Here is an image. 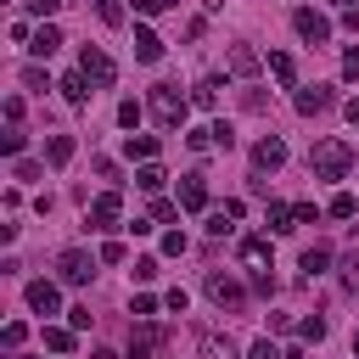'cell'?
<instances>
[{
  "instance_id": "f35d334b",
  "label": "cell",
  "mask_w": 359,
  "mask_h": 359,
  "mask_svg": "<svg viewBox=\"0 0 359 359\" xmlns=\"http://www.w3.org/2000/svg\"><path fill=\"white\" fill-rule=\"evenodd\" d=\"M101 264H123V241H107L101 247Z\"/></svg>"
},
{
  "instance_id": "e0dca14e",
  "label": "cell",
  "mask_w": 359,
  "mask_h": 359,
  "mask_svg": "<svg viewBox=\"0 0 359 359\" xmlns=\"http://www.w3.org/2000/svg\"><path fill=\"white\" fill-rule=\"evenodd\" d=\"M67 157H73V135H50V140H45V163H50V168H62Z\"/></svg>"
},
{
  "instance_id": "60d3db41",
  "label": "cell",
  "mask_w": 359,
  "mask_h": 359,
  "mask_svg": "<svg viewBox=\"0 0 359 359\" xmlns=\"http://www.w3.org/2000/svg\"><path fill=\"white\" fill-rule=\"evenodd\" d=\"M22 6H28V11H34V17H50V11H56V6H62V0H22Z\"/></svg>"
},
{
  "instance_id": "7c38bea8",
  "label": "cell",
  "mask_w": 359,
  "mask_h": 359,
  "mask_svg": "<svg viewBox=\"0 0 359 359\" xmlns=\"http://www.w3.org/2000/svg\"><path fill=\"white\" fill-rule=\"evenodd\" d=\"M292 101H297V112H303V118H314V112H325V107H331V90H325V84H314V90H297Z\"/></svg>"
},
{
  "instance_id": "277c9868",
  "label": "cell",
  "mask_w": 359,
  "mask_h": 359,
  "mask_svg": "<svg viewBox=\"0 0 359 359\" xmlns=\"http://www.w3.org/2000/svg\"><path fill=\"white\" fill-rule=\"evenodd\" d=\"M56 275H62V280H67V286H84V280H90V275H95V258H90V252H84V247H67V252H62V258H56Z\"/></svg>"
},
{
  "instance_id": "d6986e66",
  "label": "cell",
  "mask_w": 359,
  "mask_h": 359,
  "mask_svg": "<svg viewBox=\"0 0 359 359\" xmlns=\"http://www.w3.org/2000/svg\"><path fill=\"white\" fill-rule=\"evenodd\" d=\"M62 95H67L73 107H84V101H90V79H84V73H67V79H62Z\"/></svg>"
},
{
  "instance_id": "4316f807",
  "label": "cell",
  "mask_w": 359,
  "mask_h": 359,
  "mask_svg": "<svg viewBox=\"0 0 359 359\" xmlns=\"http://www.w3.org/2000/svg\"><path fill=\"white\" fill-rule=\"evenodd\" d=\"M353 213H359V202H353L348 191H337V196H331V219H353Z\"/></svg>"
},
{
  "instance_id": "e575fe53",
  "label": "cell",
  "mask_w": 359,
  "mask_h": 359,
  "mask_svg": "<svg viewBox=\"0 0 359 359\" xmlns=\"http://www.w3.org/2000/svg\"><path fill=\"white\" fill-rule=\"evenodd\" d=\"M129 275H135V280H151V275H157V258H135V269H129Z\"/></svg>"
},
{
  "instance_id": "484cf974",
  "label": "cell",
  "mask_w": 359,
  "mask_h": 359,
  "mask_svg": "<svg viewBox=\"0 0 359 359\" xmlns=\"http://www.w3.org/2000/svg\"><path fill=\"white\" fill-rule=\"evenodd\" d=\"M163 180H168V174H163L157 163H140V174H135V185H140V191H157Z\"/></svg>"
},
{
  "instance_id": "6da1fadb",
  "label": "cell",
  "mask_w": 359,
  "mask_h": 359,
  "mask_svg": "<svg viewBox=\"0 0 359 359\" xmlns=\"http://www.w3.org/2000/svg\"><path fill=\"white\" fill-rule=\"evenodd\" d=\"M348 168H353V146H348V140L325 135V140L309 146V174H314V180H348Z\"/></svg>"
},
{
  "instance_id": "2e32d148",
  "label": "cell",
  "mask_w": 359,
  "mask_h": 359,
  "mask_svg": "<svg viewBox=\"0 0 359 359\" xmlns=\"http://www.w3.org/2000/svg\"><path fill=\"white\" fill-rule=\"evenodd\" d=\"M230 73H241V79L258 73V50L252 45H230Z\"/></svg>"
},
{
  "instance_id": "ffe728a7",
  "label": "cell",
  "mask_w": 359,
  "mask_h": 359,
  "mask_svg": "<svg viewBox=\"0 0 359 359\" xmlns=\"http://www.w3.org/2000/svg\"><path fill=\"white\" fill-rule=\"evenodd\" d=\"M191 107H202V112H213V107H219V79H202V84L191 90Z\"/></svg>"
},
{
  "instance_id": "4dcf8cb0",
  "label": "cell",
  "mask_w": 359,
  "mask_h": 359,
  "mask_svg": "<svg viewBox=\"0 0 359 359\" xmlns=\"http://www.w3.org/2000/svg\"><path fill=\"white\" fill-rule=\"evenodd\" d=\"M22 337H28V325H22V320H11V325L0 331V342H6V348H22Z\"/></svg>"
},
{
  "instance_id": "b9f144b4",
  "label": "cell",
  "mask_w": 359,
  "mask_h": 359,
  "mask_svg": "<svg viewBox=\"0 0 359 359\" xmlns=\"http://www.w3.org/2000/svg\"><path fill=\"white\" fill-rule=\"evenodd\" d=\"M342 73H348V79H359V45H353V50L342 56Z\"/></svg>"
},
{
  "instance_id": "30bf717a",
  "label": "cell",
  "mask_w": 359,
  "mask_h": 359,
  "mask_svg": "<svg viewBox=\"0 0 359 359\" xmlns=\"http://www.w3.org/2000/svg\"><path fill=\"white\" fill-rule=\"evenodd\" d=\"M28 50H34V56H56V50H62V28H56V22H39L34 39H28Z\"/></svg>"
},
{
  "instance_id": "8992f818",
  "label": "cell",
  "mask_w": 359,
  "mask_h": 359,
  "mask_svg": "<svg viewBox=\"0 0 359 359\" xmlns=\"http://www.w3.org/2000/svg\"><path fill=\"white\" fill-rule=\"evenodd\" d=\"M208 297H213L219 309H230V314H236V309L247 303V292H241V280H230V275H219V269L208 275Z\"/></svg>"
},
{
  "instance_id": "ee69618b",
  "label": "cell",
  "mask_w": 359,
  "mask_h": 359,
  "mask_svg": "<svg viewBox=\"0 0 359 359\" xmlns=\"http://www.w3.org/2000/svg\"><path fill=\"white\" fill-rule=\"evenodd\" d=\"M348 118H353V123H359V95H353V101H348Z\"/></svg>"
},
{
  "instance_id": "836d02e7",
  "label": "cell",
  "mask_w": 359,
  "mask_h": 359,
  "mask_svg": "<svg viewBox=\"0 0 359 359\" xmlns=\"http://www.w3.org/2000/svg\"><path fill=\"white\" fill-rule=\"evenodd\" d=\"M95 11H101V22H123V6L118 0H95Z\"/></svg>"
},
{
  "instance_id": "603a6c76",
  "label": "cell",
  "mask_w": 359,
  "mask_h": 359,
  "mask_svg": "<svg viewBox=\"0 0 359 359\" xmlns=\"http://www.w3.org/2000/svg\"><path fill=\"white\" fill-rule=\"evenodd\" d=\"M45 348L50 353H67L73 348V325H45Z\"/></svg>"
},
{
  "instance_id": "7bdbcfd3",
  "label": "cell",
  "mask_w": 359,
  "mask_h": 359,
  "mask_svg": "<svg viewBox=\"0 0 359 359\" xmlns=\"http://www.w3.org/2000/svg\"><path fill=\"white\" fill-rule=\"evenodd\" d=\"M174 0H135V11H168Z\"/></svg>"
},
{
  "instance_id": "83f0119b",
  "label": "cell",
  "mask_w": 359,
  "mask_h": 359,
  "mask_svg": "<svg viewBox=\"0 0 359 359\" xmlns=\"http://www.w3.org/2000/svg\"><path fill=\"white\" fill-rule=\"evenodd\" d=\"M22 84H28V90H50V73H45V67H22Z\"/></svg>"
},
{
  "instance_id": "8d00e7d4",
  "label": "cell",
  "mask_w": 359,
  "mask_h": 359,
  "mask_svg": "<svg viewBox=\"0 0 359 359\" xmlns=\"http://www.w3.org/2000/svg\"><path fill=\"white\" fill-rule=\"evenodd\" d=\"M342 280H348V286H359V252H348V258H342Z\"/></svg>"
},
{
  "instance_id": "52a82bcc",
  "label": "cell",
  "mask_w": 359,
  "mask_h": 359,
  "mask_svg": "<svg viewBox=\"0 0 359 359\" xmlns=\"http://www.w3.org/2000/svg\"><path fill=\"white\" fill-rule=\"evenodd\" d=\"M292 28H297L309 45H325V39H331V22H325L320 11H309V6H297V11H292Z\"/></svg>"
},
{
  "instance_id": "1f68e13d",
  "label": "cell",
  "mask_w": 359,
  "mask_h": 359,
  "mask_svg": "<svg viewBox=\"0 0 359 359\" xmlns=\"http://www.w3.org/2000/svg\"><path fill=\"white\" fill-rule=\"evenodd\" d=\"M118 123L135 129V123H140V101H123V107H118Z\"/></svg>"
},
{
  "instance_id": "ba28073f",
  "label": "cell",
  "mask_w": 359,
  "mask_h": 359,
  "mask_svg": "<svg viewBox=\"0 0 359 359\" xmlns=\"http://www.w3.org/2000/svg\"><path fill=\"white\" fill-rule=\"evenodd\" d=\"M280 163H286V140H275V135H264V140L252 146V168H258V174H264V168L275 174Z\"/></svg>"
},
{
  "instance_id": "bcb514c9",
  "label": "cell",
  "mask_w": 359,
  "mask_h": 359,
  "mask_svg": "<svg viewBox=\"0 0 359 359\" xmlns=\"http://www.w3.org/2000/svg\"><path fill=\"white\" fill-rule=\"evenodd\" d=\"M353 353H359V337H353Z\"/></svg>"
},
{
  "instance_id": "5bb4252c",
  "label": "cell",
  "mask_w": 359,
  "mask_h": 359,
  "mask_svg": "<svg viewBox=\"0 0 359 359\" xmlns=\"http://www.w3.org/2000/svg\"><path fill=\"white\" fill-rule=\"evenodd\" d=\"M28 309L56 314V286H50V280H28Z\"/></svg>"
},
{
  "instance_id": "7402d4cb",
  "label": "cell",
  "mask_w": 359,
  "mask_h": 359,
  "mask_svg": "<svg viewBox=\"0 0 359 359\" xmlns=\"http://www.w3.org/2000/svg\"><path fill=\"white\" fill-rule=\"evenodd\" d=\"M325 264H331V247H320V241H314V247L303 252V275H325Z\"/></svg>"
},
{
  "instance_id": "7a4b0ae2",
  "label": "cell",
  "mask_w": 359,
  "mask_h": 359,
  "mask_svg": "<svg viewBox=\"0 0 359 359\" xmlns=\"http://www.w3.org/2000/svg\"><path fill=\"white\" fill-rule=\"evenodd\" d=\"M146 107H151V118H157L163 129H180L185 112H191V101H185L174 84H151V101H146Z\"/></svg>"
},
{
  "instance_id": "f1b7e54d",
  "label": "cell",
  "mask_w": 359,
  "mask_h": 359,
  "mask_svg": "<svg viewBox=\"0 0 359 359\" xmlns=\"http://www.w3.org/2000/svg\"><path fill=\"white\" fill-rule=\"evenodd\" d=\"M213 146H219V151H230V146H236V129H230V123H224V118H219V123H213Z\"/></svg>"
},
{
  "instance_id": "4fadbf2b",
  "label": "cell",
  "mask_w": 359,
  "mask_h": 359,
  "mask_svg": "<svg viewBox=\"0 0 359 359\" xmlns=\"http://www.w3.org/2000/svg\"><path fill=\"white\" fill-rule=\"evenodd\" d=\"M196 348H202V359H236V342H230V337H219V331H202V337H196Z\"/></svg>"
},
{
  "instance_id": "9a60e30c",
  "label": "cell",
  "mask_w": 359,
  "mask_h": 359,
  "mask_svg": "<svg viewBox=\"0 0 359 359\" xmlns=\"http://www.w3.org/2000/svg\"><path fill=\"white\" fill-rule=\"evenodd\" d=\"M163 56V39L151 28H135V62H157Z\"/></svg>"
},
{
  "instance_id": "d6a6232c",
  "label": "cell",
  "mask_w": 359,
  "mask_h": 359,
  "mask_svg": "<svg viewBox=\"0 0 359 359\" xmlns=\"http://www.w3.org/2000/svg\"><path fill=\"white\" fill-rule=\"evenodd\" d=\"M247 359H286V353H280V348L264 337V342H252V353H247Z\"/></svg>"
},
{
  "instance_id": "5b68a950",
  "label": "cell",
  "mask_w": 359,
  "mask_h": 359,
  "mask_svg": "<svg viewBox=\"0 0 359 359\" xmlns=\"http://www.w3.org/2000/svg\"><path fill=\"white\" fill-rule=\"evenodd\" d=\"M118 213H123V196H118V191H101V196L90 202V213H84V219H90V230H112V224H118Z\"/></svg>"
},
{
  "instance_id": "cb8c5ba5",
  "label": "cell",
  "mask_w": 359,
  "mask_h": 359,
  "mask_svg": "<svg viewBox=\"0 0 359 359\" xmlns=\"http://www.w3.org/2000/svg\"><path fill=\"white\" fill-rule=\"evenodd\" d=\"M297 224V208H286V202H269V230H292Z\"/></svg>"
},
{
  "instance_id": "3957f363",
  "label": "cell",
  "mask_w": 359,
  "mask_h": 359,
  "mask_svg": "<svg viewBox=\"0 0 359 359\" xmlns=\"http://www.w3.org/2000/svg\"><path fill=\"white\" fill-rule=\"evenodd\" d=\"M79 73H84L90 84H101V90H107V84L118 79V67H112V56H107V50H95V45H84V50H79Z\"/></svg>"
},
{
  "instance_id": "d590c367",
  "label": "cell",
  "mask_w": 359,
  "mask_h": 359,
  "mask_svg": "<svg viewBox=\"0 0 359 359\" xmlns=\"http://www.w3.org/2000/svg\"><path fill=\"white\" fill-rule=\"evenodd\" d=\"M129 314H140V320H146V314H157V297H146V292H140V297L129 303Z\"/></svg>"
},
{
  "instance_id": "8fae6325",
  "label": "cell",
  "mask_w": 359,
  "mask_h": 359,
  "mask_svg": "<svg viewBox=\"0 0 359 359\" xmlns=\"http://www.w3.org/2000/svg\"><path fill=\"white\" fill-rule=\"evenodd\" d=\"M180 208H191V213L208 208V180H202V174H185V180H180Z\"/></svg>"
},
{
  "instance_id": "ab89813d",
  "label": "cell",
  "mask_w": 359,
  "mask_h": 359,
  "mask_svg": "<svg viewBox=\"0 0 359 359\" xmlns=\"http://www.w3.org/2000/svg\"><path fill=\"white\" fill-rule=\"evenodd\" d=\"M297 331H303V337H309V342H320V337H325V320H303V325H297Z\"/></svg>"
},
{
  "instance_id": "d4e9b609",
  "label": "cell",
  "mask_w": 359,
  "mask_h": 359,
  "mask_svg": "<svg viewBox=\"0 0 359 359\" xmlns=\"http://www.w3.org/2000/svg\"><path fill=\"white\" fill-rule=\"evenodd\" d=\"M241 258H247V264H264V258H269V236H247V241H241Z\"/></svg>"
},
{
  "instance_id": "9c48e42d",
  "label": "cell",
  "mask_w": 359,
  "mask_h": 359,
  "mask_svg": "<svg viewBox=\"0 0 359 359\" xmlns=\"http://www.w3.org/2000/svg\"><path fill=\"white\" fill-rule=\"evenodd\" d=\"M157 342H163V325H151V320H146V325H135V331H129V359H151V353H157Z\"/></svg>"
},
{
  "instance_id": "44dd1931",
  "label": "cell",
  "mask_w": 359,
  "mask_h": 359,
  "mask_svg": "<svg viewBox=\"0 0 359 359\" xmlns=\"http://www.w3.org/2000/svg\"><path fill=\"white\" fill-rule=\"evenodd\" d=\"M123 151H129V157H140V163H151V157H157V140H151V135H129V140H123Z\"/></svg>"
},
{
  "instance_id": "74e56055",
  "label": "cell",
  "mask_w": 359,
  "mask_h": 359,
  "mask_svg": "<svg viewBox=\"0 0 359 359\" xmlns=\"http://www.w3.org/2000/svg\"><path fill=\"white\" fill-rule=\"evenodd\" d=\"M163 252H168V258H180V252H185V236H180V230H174V236H163Z\"/></svg>"
},
{
  "instance_id": "ac0fdd59",
  "label": "cell",
  "mask_w": 359,
  "mask_h": 359,
  "mask_svg": "<svg viewBox=\"0 0 359 359\" xmlns=\"http://www.w3.org/2000/svg\"><path fill=\"white\" fill-rule=\"evenodd\" d=\"M269 73H275L280 84H297V62H292L286 50H269Z\"/></svg>"
},
{
  "instance_id": "f546056e",
  "label": "cell",
  "mask_w": 359,
  "mask_h": 359,
  "mask_svg": "<svg viewBox=\"0 0 359 359\" xmlns=\"http://www.w3.org/2000/svg\"><path fill=\"white\" fill-rule=\"evenodd\" d=\"M0 151H6V157H17V151H22V129H17V123L0 135Z\"/></svg>"
},
{
  "instance_id": "f6af8a7d",
  "label": "cell",
  "mask_w": 359,
  "mask_h": 359,
  "mask_svg": "<svg viewBox=\"0 0 359 359\" xmlns=\"http://www.w3.org/2000/svg\"><path fill=\"white\" fill-rule=\"evenodd\" d=\"M202 6H208V11H224V0H202Z\"/></svg>"
}]
</instances>
